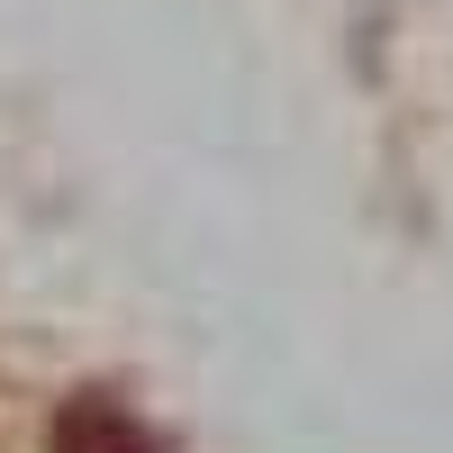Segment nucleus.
<instances>
[{"mask_svg":"<svg viewBox=\"0 0 453 453\" xmlns=\"http://www.w3.org/2000/svg\"><path fill=\"white\" fill-rule=\"evenodd\" d=\"M55 453H155V435H145L119 399H73L55 418Z\"/></svg>","mask_w":453,"mask_h":453,"instance_id":"1","label":"nucleus"}]
</instances>
